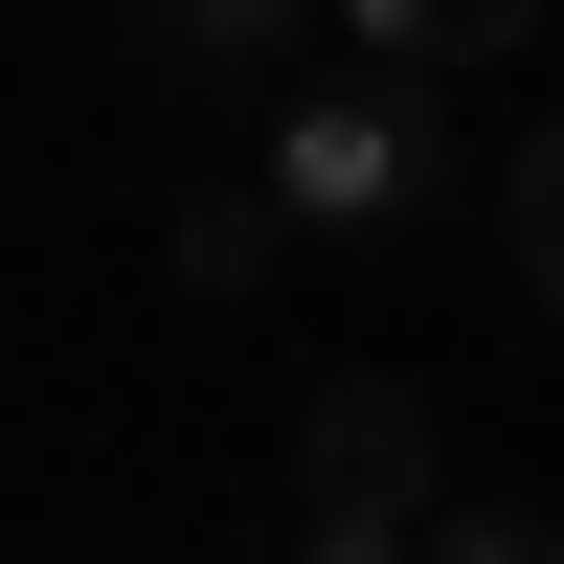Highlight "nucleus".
Instances as JSON below:
<instances>
[{"label": "nucleus", "mask_w": 564, "mask_h": 564, "mask_svg": "<svg viewBox=\"0 0 564 564\" xmlns=\"http://www.w3.org/2000/svg\"><path fill=\"white\" fill-rule=\"evenodd\" d=\"M271 226H406V204H452V113L430 90H384V68H339V90H294L271 113Z\"/></svg>", "instance_id": "1"}, {"label": "nucleus", "mask_w": 564, "mask_h": 564, "mask_svg": "<svg viewBox=\"0 0 564 564\" xmlns=\"http://www.w3.org/2000/svg\"><path fill=\"white\" fill-rule=\"evenodd\" d=\"M294 542H430V406L406 384H316L294 406Z\"/></svg>", "instance_id": "2"}, {"label": "nucleus", "mask_w": 564, "mask_h": 564, "mask_svg": "<svg viewBox=\"0 0 564 564\" xmlns=\"http://www.w3.org/2000/svg\"><path fill=\"white\" fill-rule=\"evenodd\" d=\"M135 68H159V90H249V68H294V0H159Z\"/></svg>", "instance_id": "3"}, {"label": "nucleus", "mask_w": 564, "mask_h": 564, "mask_svg": "<svg viewBox=\"0 0 564 564\" xmlns=\"http://www.w3.org/2000/svg\"><path fill=\"white\" fill-rule=\"evenodd\" d=\"M181 294H271V249H294V226H271V181H181Z\"/></svg>", "instance_id": "4"}, {"label": "nucleus", "mask_w": 564, "mask_h": 564, "mask_svg": "<svg viewBox=\"0 0 564 564\" xmlns=\"http://www.w3.org/2000/svg\"><path fill=\"white\" fill-rule=\"evenodd\" d=\"M497 249H520V294L564 316V113L520 135V159H497Z\"/></svg>", "instance_id": "5"}, {"label": "nucleus", "mask_w": 564, "mask_h": 564, "mask_svg": "<svg viewBox=\"0 0 564 564\" xmlns=\"http://www.w3.org/2000/svg\"><path fill=\"white\" fill-rule=\"evenodd\" d=\"M430 564H564L542 497H430Z\"/></svg>", "instance_id": "6"}, {"label": "nucleus", "mask_w": 564, "mask_h": 564, "mask_svg": "<svg viewBox=\"0 0 564 564\" xmlns=\"http://www.w3.org/2000/svg\"><path fill=\"white\" fill-rule=\"evenodd\" d=\"M271 564H430V542H271Z\"/></svg>", "instance_id": "7"}]
</instances>
